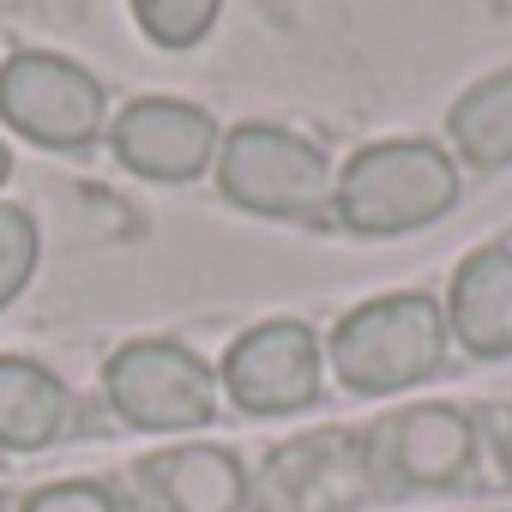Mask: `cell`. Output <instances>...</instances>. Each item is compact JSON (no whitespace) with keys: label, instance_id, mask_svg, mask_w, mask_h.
<instances>
[{"label":"cell","instance_id":"14","mask_svg":"<svg viewBox=\"0 0 512 512\" xmlns=\"http://www.w3.org/2000/svg\"><path fill=\"white\" fill-rule=\"evenodd\" d=\"M217 7L223 0H133V19L157 49H193L211 31Z\"/></svg>","mask_w":512,"mask_h":512},{"label":"cell","instance_id":"1","mask_svg":"<svg viewBox=\"0 0 512 512\" xmlns=\"http://www.w3.org/2000/svg\"><path fill=\"white\" fill-rule=\"evenodd\" d=\"M446 302L434 290H398L350 308L326 338V368L362 398H392L446 368Z\"/></svg>","mask_w":512,"mask_h":512},{"label":"cell","instance_id":"7","mask_svg":"<svg viewBox=\"0 0 512 512\" xmlns=\"http://www.w3.org/2000/svg\"><path fill=\"white\" fill-rule=\"evenodd\" d=\"M326 344L302 320H266L229 344L223 356V392L241 416H296L320 398Z\"/></svg>","mask_w":512,"mask_h":512},{"label":"cell","instance_id":"3","mask_svg":"<svg viewBox=\"0 0 512 512\" xmlns=\"http://www.w3.org/2000/svg\"><path fill=\"white\" fill-rule=\"evenodd\" d=\"M368 488L386 494H440L464 488L482 464V422L458 404H410L356 434Z\"/></svg>","mask_w":512,"mask_h":512},{"label":"cell","instance_id":"8","mask_svg":"<svg viewBox=\"0 0 512 512\" xmlns=\"http://www.w3.org/2000/svg\"><path fill=\"white\" fill-rule=\"evenodd\" d=\"M217 121L181 97H139L115 121V157L145 181H199L217 163Z\"/></svg>","mask_w":512,"mask_h":512},{"label":"cell","instance_id":"5","mask_svg":"<svg viewBox=\"0 0 512 512\" xmlns=\"http://www.w3.org/2000/svg\"><path fill=\"white\" fill-rule=\"evenodd\" d=\"M217 187L229 205L260 217H314L320 205H332V163L290 127L241 121L217 145Z\"/></svg>","mask_w":512,"mask_h":512},{"label":"cell","instance_id":"4","mask_svg":"<svg viewBox=\"0 0 512 512\" xmlns=\"http://www.w3.org/2000/svg\"><path fill=\"white\" fill-rule=\"evenodd\" d=\"M103 398L127 428L193 434L217 416V374L181 338H133L103 362Z\"/></svg>","mask_w":512,"mask_h":512},{"label":"cell","instance_id":"11","mask_svg":"<svg viewBox=\"0 0 512 512\" xmlns=\"http://www.w3.org/2000/svg\"><path fill=\"white\" fill-rule=\"evenodd\" d=\"M73 392L61 374H49L31 356H0V446L7 452H43L67 434Z\"/></svg>","mask_w":512,"mask_h":512},{"label":"cell","instance_id":"2","mask_svg":"<svg viewBox=\"0 0 512 512\" xmlns=\"http://www.w3.org/2000/svg\"><path fill=\"white\" fill-rule=\"evenodd\" d=\"M452 205H458V163L428 139L362 145L332 181V211L362 241H392V235L428 229Z\"/></svg>","mask_w":512,"mask_h":512},{"label":"cell","instance_id":"15","mask_svg":"<svg viewBox=\"0 0 512 512\" xmlns=\"http://www.w3.org/2000/svg\"><path fill=\"white\" fill-rule=\"evenodd\" d=\"M19 512H139V500H127L115 482H97V476H67V482L37 488Z\"/></svg>","mask_w":512,"mask_h":512},{"label":"cell","instance_id":"13","mask_svg":"<svg viewBox=\"0 0 512 512\" xmlns=\"http://www.w3.org/2000/svg\"><path fill=\"white\" fill-rule=\"evenodd\" d=\"M37 253H43V235H37V217L13 199H0V308H13L37 272Z\"/></svg>","mask_w":512,"mask_h":512},{"label":"cell","instance_id":"6","mask_svg":"<svg viewBox=\"0 0 512 512\" xmlns=\"http://www.w3.org/2000/svg\"><path fill=\"white\" fill-rule=\"evenodd\" d=\"M0 121L43 151H85L109 127V91L67 55L19 49L0 61Z\"/></svg>","mask_w":512,"mask_h":512},{"label":"cell","instance_id":"17","mask_svg":"<svg viewBox=\"0 0 512 512\" xmlns=\"http://www.w3.org/2000/svg\"><path fill=\"white\" fill-rule=\"evenodd\" d=\"M7 175H13V151H7V145H0V181H7Z\"/></svg>","mask_w":512,"mask_h":512},{"label":"cell","instance_id":"9","mask_svg":"<svg viewBox=\"0 0 512 512\" xmlns=\"http://www.w3.org/2000/svg\"><path fill=\"white\" fill-rule=\"evenodd\" d=\"M253 476L229 446L187 440L139 464V512H247Z\"/></svg>","mask_w":512,"mask_h":512},{"label":"cell","instance_id":"12","mask_svg":"<svg viewBox=\"0 0 512 512\" xmlns=\"http://www.w3.org/2000/svg\"><path fill=\"white\" fill-rule=\"evenodd\" d=\"M446 139L458 145V157L470 169H506L512 163V67L476 79L452 115H446Z\"/></svg>","mask_w":512,"mask_h":512},{"label":"cell","instance_id":"16","mask_svg":"<svg viewBox=\"0 0 512 512\" xmlns=\"http://www.w3.org/2000/svg\"><path fill=\"white\" fill-rule=\"evenodd\" d=\"M482 446L494 452L500 482L512 488V404H500V410H488V416H482Z\"/></svg>","mask_w":512,"mask_h":512},{"label":"cell","instance_id":"10","mask_svg":"<svg viewBox=\"0 0 512 512\" xmlns=\"http://www.w3.org/2000/svg\"><path fill=\"white\" fill-rule=\"evenodd\" d=\"M446 332L476 362L512 356V241H482L458 260L446 284Z\"/></svg>","mask_w":512,"mask_h":512}]
</instances>
